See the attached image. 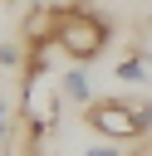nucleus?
<instances>
[{"label": "nucleus", "mask_w": 152, "mask_h": 156, "mask_svg": "<svg viewBox=\"0 0 152 156\" xmlns=\"http://www.w3.org/2000/svg\"><path fill=\"white\" fill-rule=\"evenodd\" d=\"M83 122L103 141H137L152 132V98H93Z\"/></svg>", "instance_id": "obj_1"}, {"label": "nucleus", "mask_w": 152, "mask_h": 156, "mask_svg": "<svg viewBox=\"0 0 152 156\" xmlns=\"http://www.w3.org/2000/svg\"><path fill=\"white\" fill-rule=\"evenodd\" d=\"M54 39H59V49L74 58V63H93L103 49H108V39H113V24L98 15V10H88V5H59V29H54Z\"/></svg>", "instance_id": "obj_2"}, {"label": "nucleus", "mask_w": 152, "mask_h": 156, "mask_svg": "<svg viewBox=\"0 0 152 156\" xmlns=\"http://www.w3.org/2000/svg\"><path fill=\"white\" fill-rule=\"evenodd\" d=\"M59 88H64V102H74V107H88L93 102V88H88V73L83 68H64L59 73Z\"/></svg>", "instance_id": "obj_3"}, {"label": "nucleus", "mask_w": 152, "mask_h": 156, "mask_svg": "<svg viewBox=\"0 0 152 156\" xmlns=\"http://www.w3.org/2000/svg\"><path fill=\"white\" fill-rule=\"evenodd\" d=\"M118 78H123V83H142V78H147V49H142V44L127 49V58L118 63Z\"/></svg>", "instance_id": "obj_4"}, {"label": "nucleus", "mask_w": 152, "mask_h": 156, "mask_svg": "<svg viewBox=\"0 0 152 156\" xmlns=\"http://www.w3.org/2000/svg\"><path fill=\"white\" fill-rule=\"evenodd\" d=\"M15 63H25L20 44H0V68H15Z\"/></svg>", "instance_id": "obj_5"}, {"label": "nucleus", "mask_w": 152, "mask_h": 156, "mask_svg": "<svg viewBox=\"0 0 152 156\" xmlns=\"http://www.w3.org/2000/svg\"><path fill=\"white\" fill-rule=\"evenodd\" d=\"M5 136H10V107H5V93H0V146H5Z\"/></svg>", "instance_id": "obj_6"}, {"label": "nucleus", "mask_w": 152, "mask_h": 156, "mask_svg": "<svg viewBox=\"0 0 152 156\" xmlns=\"http://www.w3.org/2000/svg\"><path fill=\"white\" fill-rule=\"evenodd\" d=\"M83 156H123V151H118V146H108V141H103V146H88V151H83Z\"/></svg>", "instance_id": "obj_7"}, {"label": "nucleus", "mask_w": 152, "mask_h": 156, "mask_svg": "<svg viewBox=\"0 0 152 156\" xmlns=\"http://www.w3.org/2000/svg\"><path fill=\"white\" fill-rule=\"evenodd\" d=\"M142 29H152V10H147V20H142Z\"/></svg>", "instance_id": "obj_8"}]
</instances>
